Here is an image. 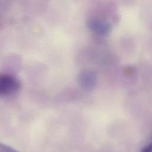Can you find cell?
I'll list each match as a JSON object with an SVG mask.
<instances>
[{"mask_svg": "<svg viewBox=\"0 0 152 152\" xmlns=\"http://www.w3.org/2000/svg\"><path fill=\"white\" fill-rule=\"evenodd\" d=\"M18 79L9 74H0V96L7 97L16 93L20 88Z\"/></svg>", "mask_w": 152, "mask_h": 152, "instance_id": "cell-1", "label": "cell"}, {"mask_svg": "<svg viewBox=\"0 0 152 152\" xmlns=\"http://www.w3.org/2000/svg\"><path fill=\"white\" fill-rule=\"evenodd\" d=\"M78 82L82 88L87 91H91L96 86L97 78L94 72L86 70L81 72L79 74Z\"/></svg>", "mask_w": 152, "mask_h": 152, "instance_id": "cell-2", "label": "cell"}, {"mask_svg": "<svg viewBox=\"0 0 152 152\" xmlns=\"http://www.w3.org/2000/svg\"><path fill=\"white\" fill-rule=\"evenodd\" d=\"M87 26L88 28L94 33L103 35L107 34L110 29L109 23L98 19L89 20L87 23Z\"/></svg>", "mask_w": 152, "mask_h": 152, "instance_id": "cell-3", "label": "cell"}, {"mask_svg": "<svg viewBox=\"0 0 152 152\" xmlns=\"http://www.w3.org/2000/svg\"><path fill=\"white\" fill-rule=\"evenodd\" d=\"M0 152H19L13 148L0 142Z\"/></svg>", "mask_w": 152, "mask_h": 152, "instance_id": "cell-4", "label": "cell"}, {"mask_svg": "<svg viewBox=\"0 0 152 152\" xmlns=\"http://www.w3.org/2000/svg\"><path fill=\"white\" fill-rule=\"evenodd\" d=\"M141 152H151V145L150 143L146 144L141 150Z\"/></svg>", "mask_w": 152, "mask_h": 152, "instance_id": "cell-5", "label": "cell"}]
</instances>
